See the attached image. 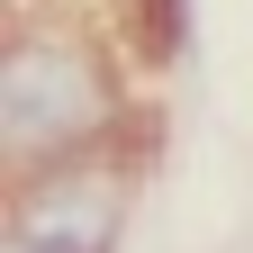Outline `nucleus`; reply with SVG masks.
Listing matches in <instances>:
<instances>
[{
  "label": "nucleus",
  "instance_id": "2",
  "mask_svg": "<svg viewBox=\"0 0 253 253\" xmlns=\"http://www.w3.org/2000/svg\"><path fill=\"white\" fill-rule=\"evenodd\" d=\"M126 199H136L126 154L18 172V190H9V253H118Z\"/></svg>",
  "mask_w": 253,
  "mask_h": 253
},
{
  "label": "nucleus",
  "instance_id": "3",
  "mask_svg": "<svg viewBox=\"0 0 253 253\" xmlns=\"http://www.w3.org/2000/svg\"><path fill=\"white\" fill-rule=\"evenodd\" d=\"M181 37H190V9H181V0H136V45H145L154 63H172Z\"/></svg>",
  "mask_w": 253,
  "mask_h": 253
},
{
  "label": "nucleus",
  "instance_id": "1",
  "mask_svg": "<svg viewBox=\"0 0 253 253\" xmlns=\"http://www.w3.org/2000/svg\"><path fill=\"white\" fill-rule=\"evenodd\" d=\"M0 145L9 172H54L126 145V82L90 27L27 18L0 63Z\"/></svg>",
  "mask_w": 253,
  "mask_h": 253
}]
</instances>
